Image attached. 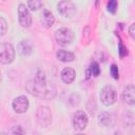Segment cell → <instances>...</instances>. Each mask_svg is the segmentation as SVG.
<instances>
[{
	"mask_svg": "<svg viewBox=\"0 0 135 135\" xmlns=\"http://www.w3.org/2000/svg\"><path fill=\"white\" fill-rule=\"evenodd\" d=\"M110 73L112 75V77L114 79H118L119 78V72H118V68L116 66V64H112L111 68H110Z\"/></svg>",
	"mask_w": 135,
	"mask_h": 135,
	"instance_id": "obj_19",
	"label": "cell"
},
{
	"mask_svg": "<svg viewBox=\"0 0 135 135\" xmlns=\"http://www.w3.org/2000/svg\"><path fill=\"white\" fill-rule=\"evenodd\" d=\"M13 109L16 113L18 114H22L24 112L27 111L28 109V99L25 96H18L13 100Z\"/></svg>",
	"mask_w": 135,
	"mask_h": 135,
	"instance_id": "obj_9",
	"label": "cell"
},
{
	"mask_svg": "<svg viewBox=\"0 0 135 135\" xmlns=\"http://www.w3.org/2000/svg\"><path fill=\"white\" fill-rule=\"evenodd\" d=\"M88 121H89L88 115L83 111H76L73 114L72 124H73V128L75 130H78V131L84 130L88 126Z\"/></svg>",
	"mask_w": 135,
	"mask_h": 135,
	"instance_id": "obj_6",
	"label": "cell"
},
{
	"mask_svg": "<svg viewBox=\"0 0 135 135\" xmlns=\"http://www.w3.org/2000/svg\"><path fill=\"white\" fill-rule=\"evenodd\" d=\"M99 98L104 105H112L116 101V91L111 85H105L101 89Z\"/></svg>",
	"mask_w": 135,
	"mask_h": 135,
	"instance_id": "obj_4",
	"label": "cell"
},
{
	"mask_svg": "<svg viewBox=\"0 0 135 135\" xmlns=\"http://www.w3.org/2000/svg\"><path fill=\"white\" fill-rule=\"evenodd\" d=\"M98 121L100 124L104 126V127H109L113 123V118L112 115L108 112H101L98 116Z\"/></svg>",
	"mask_w": 135,
	"mask_h": 135,
	"instance_id": "obj_15",
	"label": "cell"
},
{
	"mask_svg": "<svg viewBox=\"0 0 135 135\" xmlns=\"http://www.w3.org/2000/svg\"><path fill=\"white\" fill-rule=\"evenodd\" d=\"M25 89L31 95L42 98V99H47V100L53 99L57 93L55 85L49 84L46 82L41 83V82H38L36 79L28 80L25 84Z\"/></svg>",
	"mask_w": 135,
	"mask_h": 135,
	"instance_id": "obj_1",
	"label": "cell"
},
{
	"mask_svg": "<svg viewBox=\"0 0 135 135\" xmlns=\"http://www.w3.org/2000/svg\"><path fill=\"white\" fill-rule=\"evenodd\" d=\"M12 133L13 134H25V131L22 129V127L17 126V127H14L12 129Z\"/></svg>",
	"mask_w": 135,
	"mask_h": 135,
	"instance_id": "obj_22",
	"label": "cell"
},
{
	"mask_svg": "<svg viewBox=\"0 0 135 135\" xmlns=\"http://www.w3.org/2000/svg\"><path fill=\"white\" fill-rule=\"evenodd\" d=\"M2 1H5V0H2Z\"/></svg>",
	"mask_w": 135,
	"mask_h": 135,
	"instance_id": "obj_24",
	"label": "cell"
},
{
	"mask_svg": "<svg viewBox=\"0 0 135 135\" xmlns=\"http://www.w3.org/2000/svg\"><path fill=\"white\" fill-rule=\"evenodd\" d=\"M27 5L31 11H38L42 6L41 0H27Z\"/></svg>",
	"mask_w": 135,
	"mask_h": 135,
	"instance_id": "obj_17",
	"label": "cell"
},
{
	"mask_svg": "<svg viewBox=\"0 0 135 135\" xmlns=\"http://www.w3.org/2000/svg\"><path fill=\"white\" fill-rule=\"evenodd\" d=\"M122 100L129 105H135V85L129 84L123 89Z\"/></svg>",
	"mask_w": 135,
	"mask_h": 135,
	"instance_id": "obj_10",
	"label": "cell"
},
{
	"mask_svg": "<svg viewBox=\"0 0 135 135\" xmlns=\"http://www.w3.org/2000/svg\"><path fill=\"white\" fill-rule=\"evenodd\" d=\"M15 58L14 46L8 42H2L0 44V61L2 64H8L13 62Z\"/></svg>",
	"mask_w": 135,
	"mask_h": 135,
	"instance_id": "obj_3",
	"label": "cell"
},
{
	"mask_svg": "<svg viewBox=\"0 0 135 135\" xmlns=\"http://www.w3.org/2000/svg\"><path fill=\"white\" fill-rule=\"evenodd\" d=\"M36 120L39 126L46 128L52 122V112L49 107L41 105L36 111Z\"/></svg>",
	"mask_w": 135,
	"mask_h": 135,
	"instance_id": "obj_2",
	"label": "cell"
},
{
	"mask_svg": "<svg viewBox=\"0 0 135 135\" xmlns=\"http://www.w3.org/2000/svg\"><path fill=\"white\" fill-rule=\"evenodd\" d=\"M56 57L58 60H60L62 62H71L75 59V55L73 53L64 51V50H59L56 54Z\"/></svg>",
	"mask_w": 135,
	"mask_h": 135,
	"instance_id": "obj_14",
	"label": "cell"
},
{
	"mask_svg": "<svg viewBox=\"0 0 135 135\" xmlns=\"http://www.w3.org/2000/svg\"><path fill=\"white\" fill-rule=\"evenodd\" d=\"M17 51L19 54H21L22 56H28L32 54V51H33V47H32V44L30 43V41L27 40H22L18 43L17 45Z\"/></svg>",
	"mask_w": 135,
	"mask_h": 135,
	"instance_id": "obj_13",
	"label": "cell"
},
{
	"mask_svg": "<svg viewBox=\"0 0 135 135\" xmlns=\"http://www.w3.org/2000/svg\"><path fill=\"white\" fill-rule=\"evenodd\" d=\"M58 12L65 18H71L76 14V5L71 0H61L57 5Z\"/></svg>",
	"mask_w": 135,
	"mask_h": 135,
	"instance_id": "obj_5",
	"label": "cell"
},
{
	"mask_svg": "<svg viewBox=\"0 0 135 135\" xmlns=\"http://www.w3.org/2000/svg\"><path fill=\"white\" fill-rule=\"evenodd\" d=\"M40 22L42 23V25L44 27L50 28L54 24V22H55V17H54V15L49 9H43L42 13H41Z\"/></svg>",
	"mask_w": 135,
	"mask_h": 135,
	"instance_id": "obj_11",
	"label": "cell"
},
{
	"mask_svg": "<svg viewBox=\"0 0 135 135\" xmlns=\"http://www.w3.org/2000/svg\"><path fill=\"white\" fill-rule=\"evenodd\" d=\"M88 70L90 71L91 75L94 76V77H97V76H99V74H100V68H99V64H98L96 61H93V62L90 64V68H89Z\"/></svg>",
	"mask_w": 135,
	"mask_h": 135,
	"instance_id": "obj_16",
	"label": "cell"
},
{
	"mask_svg": "<svg viewBox=\"0 0 135 135\" xmlns=\"http://www.w3.org/2000/svg\"><path fill=\"white\" fill-rule=\"evenodd\" d=\"M55 38L58 44L68 45L73 40V33L68 27H60L55 32Z\"/></svg>",
	"mask_w": 135,
	"mask_h": 135,
	"instance_id": "obj_7",
	"label": "cell"
},
{
	"mask_svg": "<svg viewBox=\"0 0 135 135\" xmlns=\"http://www.w3.org/2000/svg\"><path fill=\"white\" fill-rule=\"evenodd\" d=\"M129 35L131 36V38H133L135 40V22L130 25V27H129Z\"/></svg>",
	"mask_w": 135,
	"mask_h": 135,
	"instance_id": "obj_23",
	"label": "cell"
},
{
	"mask_svg": "<svg viewBox=\"0 0 135 135\" xmlns=\"http://www.w3.org/2000/svg\"><path fill=\"white\" fill-rule=\"evenodd\" d=\"M116 7H117V1L116 0H109L108 2V5H107V8L110 13L114 14L116 12Z\"/></svg>",
	"mask_w": 135,
	"mask_h": 135,
	"instance_id": "obj_18",
	"label": "cell"
},
{
	"mask_svg": "<svg viewBox=\"0 0 135 135\" xmlns=\"http://www.w3.org/2000/svg\"><path fill=\"white\" fill-rule=\"evenodd\" d=\"M119 55H120V57H124L127 54H128V50L124 47V45L122 44V42L121 41H119Z\"/></svg>",
	"mask_w": 135,
	"mask_h": 135,
	"instance_id": "obj_21",
	"label": "cell"
},
{
	"mask_svg": "<svg viewBox=\"0 0 135 135\" xmlns=\"http://www.w3.org/2000/svg\"><path fill=\"white\" fill-rule=\"evenodd\" d=\"M0 25H1V34L0 35L3 36L6 33V25H7L3 17H0Z\"/></svg>",
	"mask_w": 135,
	"mask_h": 135,
	"instance_id": "obj_20",
	"label": "cell"
},
{
	"mask_svg": "<svg viewBox=\"0 0 135 135\" xmlns=\"http://www.w3.org/2000/svg\"><path fill=\"white\" fill-rule=\"evenodd\" d=\"M18 19L19 23L22 27H30L32 25V16L30 14L28 8L24 4H19L18 6Z\"/></svg>",
	"mask_w": 135,
	"mask_h": 135,
	"instance_id": "obj_8",
	"label": "cell"
},
{
	"mask_svg": "<svg viewBox=\"0 0 135 135\" xmlns=\"http://www.w3.org/2000/svg\"><path fill=\"white\" fill-rule=\"evenodd\" d=\"M60 77H61V80L64 82V83H72L74 80H75V77H76V72L74 69L72 68H64L62 71H61V74H60Z\"/></svg>",
	"mask_w": 135,
	"mask_h": 135,
	"instance_id": "obj_12",
	"label": "cell"
}]
</instances>
